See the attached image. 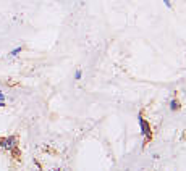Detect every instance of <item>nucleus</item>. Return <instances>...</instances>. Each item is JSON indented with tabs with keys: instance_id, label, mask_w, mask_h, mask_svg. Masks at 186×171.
I'll use <instances>...</instances> for the list:
<instances>
[{
	"instance_id": "39448f33",
	"label": "nucleus",
	"mask_w": 186,
	"mask_h": 171,
	"mask_svg": "<svg viewBox=\"0 0 186 171\" xmlns=\"http://www.w3.org/2000/svg\"><path fill=\"white\" fill-rule=\"evenodd\" d=\"M75 79H81V70H76V75H75Z\"/></svg>"
},
{
	"instance_id": "1a4fd4ad",
	"label": "nucleus",
	"mask_w": 186,
	"mask_h": 171,
	"mask_svg": "<svg viewBox=\"0 0 186 171\" xmlns=\"http://www.w3.org/2000/svg\"><path fill=\"white\" fill-rule=\"evenodd\" d=\"M54 171H60V169H54Z\"/></svg>"
},
{
	"instance_id": "7ed1b4c3",
	"label": "nucleus",
	"mask_w": 186,
	"mask_h": 171,
	"mask_svg": "<svg viewBox=\"0 0 186 171\" xmlns=\"http://www.w3.org/2000/svg\"><path fill=\"white\" fill-rule=\"evenodd\" d=\"M180 102L177 100V99H173L172 102H170V110H173V111H177V110H180Z\"/></svg>"
},
{
	"instance_id": "6e6552de",
	"label": "nucleus",
	"mask_w": 186,
	"mask_h": 171,
	"mask_svg": "<svg viewBox=\"0 0 186 171\" xmlns=\"http://www.w3.org/2000/svg\"><path fill=\"white\" fill-rule=\"evenodd\" d=\"M0 107H5V102H0Z\"/></svg>"
},
{
	"instance_id": "f03ea898",
	"label": "nucleus",
	"mask_w": 186,
	"mask_h": 171,
	"mask_svg": "<svg viewBox=\"0 0 186 171\" xmlns=\"http://www.w3.org/2000/svg\"><path fill=\"white\" fill-rule=\"evenodd\" d=\"M0 147H2V149H8V150L15 149L16 147V137L15 136H10V137H7V139H2L0 140Z\"/></svg>"
},
{
	"instance_id": "0eeeda50",
	"label": "nucleus",
	"mask_w": 186,
	"mask_h": 171,
	"mask_svg": "<svg viewBox=\"0 0 186 171\" xmlns=\"http://www.w3.org/2000/svg\"><path fill=\"white\" fill-rule=\"evenodd\" d=\"M163 3H165V5H167V7H168V8H170V7H172V3H170V0H163Z\"/></svg>"
},
{
	"instance_id": "423d86ee",
	"label": "nucleus",
	"mask_w": 186,
	"mask_h": 171,
	"mask_svg": "<svg viewBox=\"0 0 186 171\" xmlns=\"http://www.w3.org/2000/svg\"><path fill=\"white\" fill-rule=\"evenodd\" d=\"M0 102H5V95H3L2 90H0Z\"/></svg>"
},
{
	"instance_id": "20e7f679",
	"label": "nucleus",
	"mask_w": 186,
	"mask_h": 171,
	"mask_svg": "<svg viewBox=\"0 0 186 171\" xmlns=\"http://www.w3.org/2000/svg\"><path fill=\"white\" fill-rule=\"evenodd\" d=\"M21 50H23V47H18V49H15V50H12V53H10V56H15V55H18Z\"/></svg>"
},
{
	"instance_id": "f257e3e1",
	"label": "nucleus",
	"mask_w": 186,
	"mask_h": 171,
	"mask_svg": "<svg viewBox=\"0 0 186 171\" xmlns=\"http://www.w3.org/2000/svg\"><path fill=\"white\" fill-rule=\"evenodd\" d=\"M139 124H141V131H143V136L146 137V140H144V145H146V144H147V142L152 139V131H151L149 123L143 118V113H139Z\"/></svg>"
}]
</instances>
